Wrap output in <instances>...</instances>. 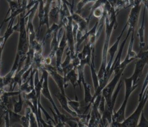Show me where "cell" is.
I'll list each match as a JSON object with an SVG mask.
<instances>
[{
	"label": "cell",
	"instance_id": "1",
	"mask_svg": "<svg viewBox=\"0 0 148 127\" xmlns=\"http://www.w3.org/2000/svg\"><path fill=\"white\" fill-rule=\"evenodd\" d=\"M117 14L115 12L114 8L112 7L111 10L107 12L105 8V39L103 43V46L102 52L101 57V63L99 70L97 72L98 77L99 79V86L98 89L94 92L93 95L94 97H96L98 95L101 93L102 89V83L104 79L105 74L106 65H107V55L108 50L109 46V41L111 37L112 32L114 29H115L117 26Z\"/></svg>",
	"mask_w": 148,
	"mask_h": 127
},
{
	"label": "cell",
	"instance_id": "2",
	"mask_svg": "<svg viewBox=\"0 0 148 127\" xmlns=\"http://www.w3.org/2000/svg\"><path fill=\"white\" fill-rule=\"evenodd\" d=\"M124 82L125 85V95L123 103L117 111H113L112 115V122L110 126H116V125L121 123L125 119V110L128 103V100L135 89L138 86V84L133 85L132 79L131 77L128 78H125L124 79Z\"/></svg>",
	"mask_w": 148,
	"mask_h": 127
},
{
	"label": "cell",
	"instance_id": "3",
	"mask_svg": "<svg viewBox=\"0 0 148 127\" xmlns=\"http://www.w3.org/2000/svg\"><path fill=\"white\" fill-rule=\"evenodd\" d=\"M25 19V12H23L19 14V17L18 18L19 22V37L16 54L18 55L21 57L26 56L29 47Z\"/></svg>",
	"mask_w": 148,
	"mask_h": 127
},
{
	"label": "cell",
	"instance_id": "4",
	"mask_svg": "<svg viewBox=\"0 0 148 127\" xmlns=\"http://www.w3.org/2000/svg\"><path fill=\"white\" fill-rule=\"evenodd\" d=\"M148 100V85L147 86L143 93L142 97L139 98L138 100V105L135 111L127 118L124 119L121 123H119L116 125V126H136L138 123L139 118L140 117L142 112L144 110L145 106Z\"/></svg>",
	"mask_w": 148,
	"mask_h": 127
},
{
	"label": "cell",
	"instance_id": "5",
	"mask_svg": "<svg viewBox=\"0 0 148 127\" xmlns=\"http://www.w3.org/2000/svg\"><path fill=\"white\" fill-rule=\"evenodd\" d=\"M148 64V49L146 50L139 51L137 53V61L135 63L134 71L131 76L132 79V84L135 85L138 84L142 74L145 66Z\"/></svg>",
	"mask_w": 148,
	"mask_h": 127
},
{
	"label": "cell",
	"instance_id": "6",
	"mask_svg": "<svg viewBox=\"0 0 148 127\" xmlns=\"http://www.w3.org/2000/svg\"><path fill=\"white\" fill-rule=\"evenodd\" d=\"M49 73L47 71V70H46L44 68H42V76L43 78V84H42V90H41V94H42V95L46 99H47L50 103L51 104L53 109L55 111V113L57 114L58 115V122L61 120L64 117V114H62L60 113V110H58V107H57L52 96L50 93V91L49 90Z\"/></svg>",
	"mask_w": 148,
	"mask_h": 127
},
{
	"label": "cell",
	"instance_id": "7",
	"mask_svg": "<svg viewBox=\"0 0 148 127\" xmlns=\"http://www.w3.org/2000/svg\"><path fill=\"white\" fill-rule=\"evenodd\" d=\"M142 4V3L140 0H135L134 5L131 8L127 21L128 27V32L127 35L128 36H130L132 32L135 31L138 21Z\"/></svg>",
	"mask_w": 148,
	"mask_h": 127
},
{
	"label": "cell",
	"instance_id": "8",
	"mask_svg": "<svg viewBox=\"0 0 148 127\" xmlns=\"http://www.w3.org/2000/svg\"><path fill=\"white\" fill-rule=\"evenodd\" d=\"M127 24L126 23L124 25V26L123 27L120 35L117 37L116 40L114 42V43L108 49V53H109V61L107 63V65H106V68L105 74V76H104V79H103V81L102 85V89L106 85V84L108 82L109 80L108 79V75L109 72V71L110 70V68L112 66V64H113V60H114V55H115L117 51L119 42L121 40V38L123 36V34L124 32L127 29Z\"/></svg>",
	"mask_w": 148,
	"mask_h": 127
},
{
	"label": "cell",
	"instance_id": "9",
	"mask_svg": "<svg viewBox=\"0 0 148 127\" xmlns=\"http://www.w3.org/2000/svg\"><path fill=\"white\" fill-rule=\"evenodd\" d=\"M42 68L45 69L49 73V75L53 79L57 86L58 87L60 92L64 95L65 94V86L64 78L63 75H61L59 72L57 71L56 67H54L50 64H45L43 65Z\"/></svg>",
	"mask_w": 148,
	"mask_h": 127
},
{
	"label": "cell",
	"instance_id": "10",
	"mask_svg": "<svg viewBox=\"0 0 148 127\" xmlns=\"http://www.w3.org/2000/svg\"><path fill=\"white\" fill-rule=\"evenodd\" d=\"M72 6L73 5H71V9L70 10L72 19L73 21L77 25V30L84 35L87 33L88 31V24L90 20H91L92 17L89 14L86 19L83 17L80 14L73 11Z\"/></svg>",
	"mask_w": 148,
	"mask_h": 127
},
{
	"label": "cell",
	"instance_id": "11",
	"mask_svg": "<svg viewBox=\"0 0 148 127\" xmlns=\"http://www.w3.org/2000/svg\"><path fill=\"white\" fill-rule=\"evenodd\" d=\"M67 46V42L65 37V31L60 39L58 46L56 51L55 56H56V67L58 72H61V60H62V57L63 56V53L64 52V50Z\"/></svg>",
	"mask_w": 148,
	"mask_h": 127
},
{
	"label": "cell",
	"instance_id": "12",
	"mask_svg": "<svg viewBox=\"0 0 148 127\" xmlns=\"http://www.w3.org/2000/svg\"><path fill=\"white\" fill-rule=\"evenodd\" d=\"M55 96L57 99L58 101L60 104L61 107L63 110H64L66 112L71 115L73 117H78V115L74 111H73L69 106L68 103V97L66 96V95H64L61 93L60 92H59L55 95Z\"/></svg>",
	"mask_w": 148,
	"mask_h": 127
},
{
	"label": "cell",
	"instance_id": "13",
	"mask_svg": "<svg viewBox=\"0 0 148 127\" xmlns=\"http://www.w3.org/2000/svg\"><path fill=\"white\" fill-rule=\"evenodd\" d=\"M128 37H129L128 35H126L125 38L124 39L123 41V42H122V43H121V45H120V48H119V51H118V52H117V55H116V57H114V60H113L112 66V67H111V68H110V71H109V74H108V80H109V79H110V76H111V75H112V74L113 73V72H114L115 68H117V67L119 66V64H120V62H121V57L123 50V49H124V46H125V45L126 41H127V40Z\"/></svg>",
	"mask_w": 148,
	"mask_h": 127
},
{
	"label": "cell",
	"instance_id": "14",
	"mask_svg": "<svg viewBox=\"0 0 148 127\" xmlns=\"http://www.w3.org/2000/svg\"><path fill=\"white\" fill-rule=\"evenodd\" d=\"M64 82H65V88L68 86V82H70L73 89H74V92H75V96H77L76 93V86L78 85V74H77V69L76 68H73L70 71H69L65 77H64Z\"/></svg>",
	"mask_w": 148,
	"mask_h": 127
},
{
	"label": "cell",
	"instance_id": "15",
	"mask_svg": "<svg viewBox=\"0 0 148 127\" xmlns=\"http://www.w3.org/2000/svg\"><path fill=\"white\" fill-rule=\"evenodd\" d=\"M144 5L143 11V17L142 20V23L140 24V27L138 30L137 36L139 38V51L143 50L145 46V12H146V6Z\"/></svg>",
	"mask_w": 148,
	"mask_h": 127
},
{
	"label": "cell",
	"instance_id": "16",
	"mask_svg": "<svg viewBox=\"0 0 148 127\" xmlns=\"http://www.w3.org/2000/svg\"><path fill=\"white\" fill-rule=\"evenodd\" d=\"M81 82L83 86L84 89V102L86 104H92L94 101L92 100L93 95H92L91 93L90 85L86 82V81H85V78H83Z\"/></svg>",
	"mask_w": 148,
	"mask_h": 127
},
{
	"label": "cell",
	"instance_id": "17",
	"mask_svg": "<svg viewBox=\"0 0 148 127\" xmlns=\"http://www.w3.org/2000/svg\"><path fill=\"white\" fill-rule=\"evenodd\" d=\"M15 17L12 18L9 21V24L8 25V27L6 28V30L3 34V35L2 36V38H3V43L2 45L5 46V43H6L8 38L12 35V34L14 32V28H13V23H14V21Z\"/></svg>",
	"mask_w": 148,
	"mask_h": 127
},
{
	"label": "cell",
	"instance_id": "18",
	"mask_svg": "<svg viewBox=\"0 0 148 127\" xmlns=\"http://www.w3.org/2000/svg\"><path fill=\"white\" fill-rule=\"evenodd\" d=\"M68 103L70 108L78 115V113L81 106L82 101H80L78 100L77 96H75V100H71L70 99L68 98Z\"/></svg>",
	"mask_w": 148,
	"mask_h": 127
},
{
	"label": "cell",
	"instance_id": "19",
	"mask_svg": "<svg viewBox=\"0 0 148 127\" xmlns=\"http://www.w3.org/2000/svg\"><path fill=\"white\" fill-rule=\"evenodd\" d=\"M90 10V15H91L92 17L94 16L95 18L99 19H100L103 14L104 13V11H105V7H104V5H102V6H98L93 9Z\"/></svg>",
	"mask_w": 148,
	"mask_h": 127
},
{
	"label": "cell",
	"instance_id": "20",
	"mask_svg": "<svg viewBox=\"0 0 148 127\" xmlns=\"http://www.w3.org/2000/svg\"><path fill=\"white\" fill-rule=\"evenodd\" d=\"M24 100L21 96V93L20 92L18 94V99L17 101H14L13 104V111L16 113H20L23 109Z\"/></svg>",
	"mask_w": 148,
	"mask_h": 127
},
{
	"label": "cell",
	"instance_id": "21",
	"mask_svg": "<svg viewBox=\"0 0 148 127\" xmlns=\"http://www.w3.org/2000/svg\"><path fill=\"white\" fill-rule=\"evenodd\" d=\"M7 2L9 3V9L8 10L6 16L8 15L9 12H10V13H12L17 9H18L20 7H21V4H20L18 2L17 0H7Z\"/></svg>",
	"mask_w": 148,
	"mask_h": 127
},
{
	"label": "cell",
	"instance_id": "22",
	"mask_svg": "<svg viewBox=\"0 0 148 127\" xmlns=\"http://www.w3.org/2000/svg\"><path fill=\"white\" fill-rule=\"evenodd\" d=\"M97 0H80L76 5V12H77L79 14H80L81 11L82 9L88 3L90 2H94Z\"/></svg>",
	"mask_w": 148,
	"mask_h": 127
},
{
	"label": "cell",
	"instance_id": "23",
	"mask_svg": "<svg viewBox=\"0 0 148 127\" xmlns=\"http://www.w3.org/2000/svg\"><path fill=\"white\" fill-rule=\"evenodd\" d=\"M29 126H32V127L38 126V122L36 115L31 111V110L29 113Z\"/></svg>",
	"mask_w": 148,
	"mask_h": 127
},
{
	"label": "cell",
	"instance_id": "24",
	"mask_svg": "<svg viewBox=\"0 0 148 127\" xmlns=\"http://www.w3.org/2000/svg\"><path fill=\"white\" fill-rule=\"evenodd\" d=\"M9 115H10V119L11 123H17L20 121V118L21 116L18 113H14L13 111H9Z\"/></svg>",
	"mask_w": 148,
	"mask_h": 127
},
{
	"label": "cell",
	"instance_id": "25",
	"mask_svg": "<svg viewBox=\"0 0 148 127\" xmlns=\"http://www.w3.org/2000/svg\"><path fill=\"white\" fill-rule=\"evenodd\" d=\"M136 126H148V120L146 118L143 111L142 112Z\"/></svg>",
	"mask_w": 148,
	"mask_h": 127
},
{
	"label": "cell",
	"instance_id": "26",
	"mask_svg": "<svg viewBox=\"0 0 148 127\" xmlns=\"http://www.w3.org/2000/svg\"><path fill=\"white\" fill-rule=\"evenodd\" d=\"M135 0H124V9H127L129 7H131L134 5Z\"/></svg>",
	"mask_w": 148,
	"mask_h": 127
},
{
	"label": "cell",
	"instance_id": "27",
	"mask_svg": "<svg viewBox=\"0 0 148 127\" xmlns=\"http://www.w3.org/2000/svg\"><path fill=\"white\" fill-rule=\"evenodd\" d=\"M36 1V0H30L29 2H31V3H33V2H35Z\"/></svg>",
	"mask_w": 148,
	"mask_h": 127
},
{
	"label": "cell",
	"instance_id": "28",
	"mask_svg": "<svg viewBox=\"0 0 148 127\" xmlns=\"http://www.w3.org/2000/svg\"><path fill=\"white\" fill-rule=\"evenodd\" d=\"M147 12H148V9H147ZM146 49H148V44H147V48H146Z\"/></svg>",
	"mask_w": 148,
	"mask_h": 127
}]
</instances>
